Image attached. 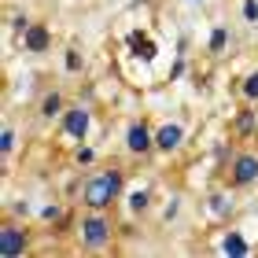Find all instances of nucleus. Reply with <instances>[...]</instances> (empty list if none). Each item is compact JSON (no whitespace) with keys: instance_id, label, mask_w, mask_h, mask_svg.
Masks as SVG:
<instances>
[{"instance_id":"f257e3e1","label":"nucleus","mask_w":258,"mask_h":258,"mask_svg":"<svg viewBox=\"0 0 258 258\" xmlns=\"http://www.w3.org/2000/svg\"><path fill=\"white\" fill-rule=\"evenodd\" d=\"M122 188H125V173L118 166H103V170L89 173V177L81 181L78 203L85 210H111L122 199Z\"/></svg>"},{"instance_id":"f03ea898","label":"nucleus","mask_w":258,"mask_h":258,"mask_svg":"<svg viewBox=\"0 0 258 258\" xmlns=\"http://www.w3.org/2000/svg\"><path fill=\"white\" fill-rule=\"evenodd\" d=\"M78 243H81V251H89V254H100V251L111 247L114 243V221H111L107 210H81Z\"/></svg>"},{"instance_id":"7ed1b4c3","label":"nucleus","mask_w":258,"mask_h":258,"mask_svg":"<svg viewBox=\"0 0 258 258\" xmlns=\"http://www.w3.org/2000/svg\"><path fill=\"white\" fill-rule=\"evenodd\" d=\"M30 251V232L26 225H19L15 218L0 221V258H22Z\"/></svg>"},{"instance_id":"20e7f679","label":"nucleus","mask_w":258,"mask_h":258,"mask_svg":"<svg viewBox=\"0 0 258 258\" xmlns=\"http://www.w3.org/2000/svg\"><path fill=\"white\" fill-rule=\"evenodd\" d=\"M225 181H229V188H247V184L258 181V155L254 151H236L229 162V170H225Z\"/></svg>"},{"instance_id":"39448f33","label":"nucleus","mask_w":258,"mask_h":258,"mask_svg":"<svg viewBox=\"0 0 258 258\" xmlns=\"http://www.w3.org/2000/svg\"><path fill=\"white\" fill-rule=\"evenodd\" d=\"M59 129H63V137H70V140H85L89 129H92V111L81 107V103L67 107L63 118H59Z\"/></svg>"},{"instance_id":"423d86ee","label":"nucleus","mask_w":258,"mask_h":258,"mask_svg":"<svg viewBox=\"0 0 258 258\" xmlns=\"http://www.w3.org/2000/svg\"><path fill=\"white\" fill-rule=\"evenodd\" d=\"M125 151H129V155H148V151H155V129H151L144 118L129 122V129H125Z\"/></svg>"},{"instance_id":"0eeeda50","label":"nucleus","mask_w":258,"mask_h":258,"mask_svg":"<svg viewBox=\"0 0 258 258\" xmlns=\"http://www.w3.org/2000/svg\"><path fill=\"white\" fill-rule=\"evenodd\" d=\"M184 144V125L181 122H166L155 129V151H162V155H173Z\"/></svg>"},{"instance_id":"6e6552de","label":"nucleus","mask_w":258,"mask_h":258,"mask_svg":"<svg viewBox=\"0 0 258 258\" xmlns=\"http://www.w3.org/2000/svg\"><path fill=\"white\" fill-rule=\"evenodd\" d=\"M67 107H70V103H67L63 92H59V89H48V92L41 96V103H37V118H41V122H55V118H63Z\"/></svg>"},{"instance_id":"1a4fd4ad","label":"nucleus","mask_w":258,"mask_h":258,"mask_svg":"<svg viewBox=\"0 0 258 258\" xmlns=\"http://www.w3.org/2000/svg\"><path fill=\"white\" fill-rule=\"evenodd\" d=\"M22 44H26V52H48V44H52V37H48V30L41 26V22H30L26 30H22Z\"/></svg>"},{"instance_id":"9d476101","label":"nucleus","mask_w":258,"mask_h":258,"mask_svg":"<svg viewBox=\"0 0 258 258\" xmlns=\"http://www.w3.org/2000/svg\"><path fill=\"white\" fill-rule=\"evenodd\" d=\"M15 148H19V133H15V125L4 122V129H0V155L11 159L15 155Z\"/></svg>"},{"instance_id":"9b49d317","label":"nucleus","mask_w":258,"mask_h":258,"mask_svg":"<svg viewBox=\"0 0 258 258\" xmlns=\"http://www.w3.org/2000/svg\"><path fill=\"white\" fill-rule=\"evenodd\" d=\"M240 96L247 103H258V70H251V74L240 81Z\"/></svg>"},{"instance_id":"f8f14e48","label":"nucleus","mask_w":258,"mask_h":258,"mask_svg":"<svg viewBox=\"0 0 258 258\" xmlns=\"http://www.w3.org/2000/svg\"><path fill=\"white\" fill-rule=\"evenodd\" d=\"M148 203H151V192H148V188H144V192H133V199H129V210H133V214H144Z\"/></svg>"},{"instance_id":"ddd939ff","label":"nucleus","mask_w":258,"mask_h":258,"mask_svg":"<svg viewBox=\"0 0 258 258\" xmlns=\"http://www.w3.org/2000/svg\"><path fill=\"white\" fill-rule=\"evenodd\" d=\"M225 41H229L225 26H218V30H214V37H210V55H221V48H225Z\"/></svg>"},{"instance_id":"4468645a","label":"nucleus","mask_w":258,"mask_h":258,"mask_svg":"<svg viewBox=\"0 0 258 258\" xmlns=\"http://www.w3.org/2000/svg\"><path fill=\"white\" fill-rule=\"evenodd\" d=\"M67 70H70V74H78V70H81V52L78 48H67Z\"/></svg>"},{"instance_id":"2eb2a0df","label":"nucleus","mask_w":258,"mask_h":258,"mask_svg":"<svg viewBox=\"0 0 258 258\" xmlns=\"http://www.w3.org/2000/svg\"><path fill=\"white\" fill-rule=\"evenodd\" d=\"M251 125H254V118H251V111H243V114H240V122H236V133H247Z\"/></svg>"},{"instance_id":"dca6fc26","label":"nucleus","mask_w":258,"mask_h":258,"mask_svg":"<svg viewBox=\"0 0 258 258\" xmlns=\"http://www.w3.org/2000/svg\"><path fill=\"white\" fill-rule=\"evenodd\" d=\"M243 19H247V22L258 19V4H254V0H247V4H243Z\"/></svg>"},{"instance_id":"f3484780","label":"nucleus","mask_w":258,"mask_h":258,"mask_svg":"<svg viewBox=\"0 0 258 258\" xmlns=\"http://www.w3.org/2000/svg\"><path fill=\"white\" fill-rule=\"evenodd\" d=\"M92 159H96V155H92L89 148H78V162H92Z\"/></svg>"}]
</instances>
